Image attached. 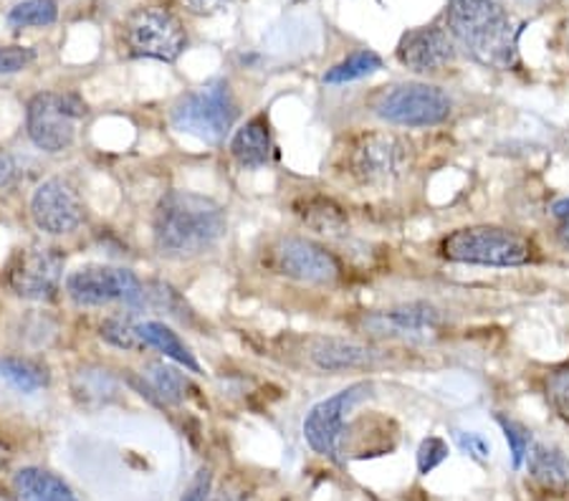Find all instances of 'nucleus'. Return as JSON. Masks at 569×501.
<instances>
[{"mask_svg": "<svg viewBox=\"0 0 569 501\" xmlns=\"http://www.w3.org/2000/svg\"><path fill=\"white\" fill-rule=\"evenodd\" d=\"M226 211L216 200L190 190H170L154 208L152 236L162 257L192 259L213 249L226 236Z\"/></svg>", "mask_w": 569, "mask_h": 501, "instance_id": "obj_1", "label": "nucleus"}, {"mask_svg": "<svg viewBox=\"0 0 569 501\" xmlns=\"http://www.w3.org/2000/svg\"><path fill=\"white\" fill-rule=\"evenodd\" d=\"M448 31L489 69H511L519 59V23L499 0H448Z\"/></svg>", "mask_w": 569, "mask_h": 501, "instance_id": "obj_2", "label": "nucleus"}, {"mask_svg": "<svg viewBox=\"0 0 569 501\" xmlns=\"http://www.w3.org/2000/svg\"><path fill=\"white\" fill-rule=\"evenodd\" d=\"M238 120V102L231 84L223 79L208 81L182 94L170 112V122L178 132L198 137L206 144H220Z\"/></svg>", "mask_w": 569, "mask_h": 501, "instance_id": "obj_3", "label": "nucleus"}, {"mask_svg": "<svg viewBox=\"0 0 569 501\" xmlns=\"http://www.w3.org/2000/svg\"><path fill=\"white\" fill-rule=\"evenodd\" d=\"M440 253L448 261L473 267H525L531 261V243L517 231L499 226H466L446 236Z\"/></svg>", "mask_w": 569, "mask_h": 501, "instance_id": "obj_4", "label": "nucleus"}, {"mask_svg": "<svg viewBox=\"0 0 569 501\" xmlns=\"http://www.w3.org/2000/svg\"><path fill=\"white\" fill-rule=\"evenodd\" d=\"M122 39L132 57L164 63L178 61L188 49V33L180 18L164 8H137L124 18Z\"/></svg>", "mask_w": 569, "mask_h": 501, "instance_id": "obj_5", "label": "nucleus"}, {"mask_svg": "<svg viewBox=\"0 0 569 501\" xmlns=\"http://www.w3.org/2000/svg\"><path fill=\"white\" fill-rule=\"evenodd\" d=\"M87 114V104L77 94L41 91L26 109V130L31 142L43 152H63L77 137V120Z\"/></svg>", "mask_w": 569, "mask_h": 501, "instance_id": "obj_6", "label": "nucleus"}, {"mask_svg": "<svg viewBox=\"0 0 569 501\" xmlns=\"http://www.w3.org/2000/svg\"><path fill=\"white\" fill-rule=\"evenodd\" d=\"M451 97L430 84H395L375 99L372 112L395 127H436L451 114Z\"/></svg>", "mask_w": 569, "mask_h": 501, "instance_id": "obj_7", "label": "nucleus"}, {"mask_svg": "<svg viewBox=\"0 0 569 501\" xmlns=\"http://www.w3.org/2000/svg\"><path fill=\"white\" fill-rule=\"evenodd\" d=\"M410 168V144L395 132H367L352 144L350 172L370 188H388Z\"/></svg>", "mask_w": 569, "mask_h": 501, "instance_id": "obj_8", "label": "nucleus"}, {"mask_svg": "<svg viewBox=\"0 0 569 501\" xmlns=\"http://www.w3.org/2000/svg\"><path fill=\"white\" fill-rule=\"evenodd\" d=\"M67 294L79 307L127 304L140 307L144 302V287L130 269L102 267L91 263L71 271L67 277Z\"/></svg>", "mask_w": 569, "mask_h": 501, "instance_id": "obj_9", "label": "nucleus"}, {"mask_svg": "<svg viewBox=\"0 0 569 501\" xmlns=\"http://www.w3.org/2000/svg\"><path fill=\"white\" fill-rule=\"evenodd\" d=\"M370 393L372 382H355V385L339 390L332 398L321 400L311 408L305 418V439L311 449L319 455L339 461L347 433V415Z\"/></svg>", "mask_w": 569, "mask_h": 501, "instance_id": "obj_10", "label": "nucleus"}, {"mask_svg": "<svg viewBox=\"0 0 569 501\" xmlns=\"http://www.w3.org/2000/svg\"><path fill=\"white\" fill-rule=\"evenodd\" d=\"M63 277V257L49 246L18 249L6 269V284L16 297L49 302L57 297Z\"/></svg>", "mask_w": 569, "mask_h": 501, "instance_id": "obj_11", "label": "nucleus"}, {"mask_svg": "<svg viewBox=\"0 0 569 501\" xmlns=\"http://www.w3.org/2000/svg\"><path fill=\"white\" fill-rule=\"evenodd\" d=\"M31 216L39 231L49 236L73 233L84 223V203L67 180L51 178L36 188L31 198Z\"/></svg>", "mask_w": 569, "mask_h": 501, "instance_id": "obj_12", "label": "nucleus"}, {"mask_svg": "<svg viewBox=\"0 0 569 501\" xmlns=\"http://www.w3.org/2000/svg\"><path fill=\"white\" fill-rule=\"evenodd\" d=\"M365 330L378 334V337H390V340H408V342H430L436 340L443 330V317L436 307L412 302L402 307L385 309V312L367 314L362 319Z\"/></svg>", "mask_w": 569, "mask_h": 501, "instance_id": "obj_13", "label": "nucleus"}, {"mask_svg": "<svg viewBox=\"0 0 569 501\" xmlns=\"http://www.w3.org/2000/svg\"><path fill=\"white\" fill-rule=\"evenodd\" d=\"M277 269L301 284H335L339 279V261L332 251L309 239H283L277 246Z\"/></svg>", "mask_w": 569, "mask_h": 501, "instance_id": "obj_14", "label": "nucleus"}, {"mask_svg": "<svg viewBox=\"0 0 569 501\" xmlns=\"http://www.w3.org/2000/svg\"><path fill=\"white\" fill-rule=\"evenodd\" d=\"M398 59L416 74H433L456 59V43L443 29H416L400 39Z\"/></svg>", "mask_w": 569, "mask_h": 501, "instance_id": "obj_15", "label": "nucleus"}, {"mask_svg": "<svg viewBox=\"0 0 569 501\" xmlns=\"http://www.w3.org/2000/svg\"><path fill=\"white\" fill-rule=\"evenodd\" d=\"M233 160L243 170H261L271 160V130L266 114L251 117L241 130H236L231 140Z\"/></svg>", "mask_w": 569, "mask_h": 501, "instance_id": "obj_16", "label": "nucleus"}, {"mask_svg": "<svg viewBox=\"0 0 569 501\" xmlns=\"http://www.w3.org/2000/svg\"><path fill=\"white\" fill-rule=\"evenodd\" d=\"M309 354H311V362H315L319 370H327V372L370 368L375 358H378V354H375L370 348H365V344L337 340V337L317 340Z\"/></svg>", "mask_w": 569, "mask_h": 501, "instance_id": "obj_17", "label": "nucleus"}, {"mask_svg": "<svg viewBox=\"0 0 569 501\" xmlns=\"http://www.w3.org/2000/svg\"><path fill=\"white\" fill-rule=\"evenodd\" d=\"M527 469L531 481L549 494H565L569 489V459L549 445L531 443L527 453Z\"/></svg>", "mask_w": 569, "mask_h": 501, "instance_id": "obj_18", "label": "nucleus"}, {"mask_svg": "<svg viewBox=\"0 0 569 501\" xmlns=\"http://www.w3.org/2000/svg\"><path fill=\"white\" fill-rule=\"evenodd\" d=\"M18 501H79L67 481L43 469H21L13 479Z\"/></svg>", "mask_w": 569, "mask_h": 501, "instance_id": "obj_19", "label": "nucleus"}, {"mask_svg": "<svg viewBox=\"0 0 569 501\" xmlns=\"http://www.w3.org/2000/svg\"><path fill=\"white\" fill-rule=\"evenodd\" d=\"M299 216L305 223L321 236H342L350 228V218H347L345 208L335 203L332 198H307L299 206Z\"/></svg>", "mask_w": 569, "mask_h": 501, "instance_id": "obj_20", "label": "nucleus"}, {"mask_svg": "<svg viewBox=\"0 0 569 501\" xmlns=\"http://www.w3.org/2000/svg\"><path fill=\"white\" fill-rule=\"evenodd\" d=\"M142 334H144V340L150 342V348L160 350L164 358H170L172 362L182 364V368L190 370V372H200V364H198L196 358H192L188 344L182 342L178 332H172L164 322H144Z\"/></svg>", "mask_w": 569, "mask_h": 501, "instance_id": "obj_21", "label": "nucleus"}, {"mask_svg": "<svg viewBox=\"0 0 569 501\" xmlns=\"http://www.w3.org/2000/svg\"><path fill=\"white\" fill-rule=\"evenodd\" d=\"M0 378L21 393H36L49 385V370L29 358H0Z\"/></svg>", "mask_w": 569, "mask_h": 501, "instance_id": "obj_22", "label": "nucleus"}, {"mask_svg": "<svg viewBox=\"0 0 569 501\" xmlns=\"http://www.w3.org/2000/svg\"><path fill=\"white\" fill-rule=\"evenodd\" d=\"M144 378L150 380V388L158 393L160 403H168V405H180L182 400H186V390L190 388L188 378L178 372L176 368H170V364L164 362H150V368H147Z\"/></svg>", "mask_w": 569, "mask_h": 501, "instance_id": "obj_23", "label": "nucleus"}, {"mask_svg": "<svg viewBox=\"0 0 569 501\" xmlns=\"http://www.w3.org/2000/svg\"><path fill=\"white\" fill-rule=\"evenodd\" d=\"M99 334L117 350L144 352L150 348V342L142 334V324H134L130 317H107L102 327H99Z\"/></svg>", "mask_w": 569, "mask_h": 501, "instance_id": "obj_24", "label": "nucleus"}, {"mask_svg": "<svg viewBox=\"0 0 569 501\" xmlns=\"http://www.w3.org/2000/svg\"><path fill=\"white\" fill-rule=\"evenodd\" d=\"M382 69V59L375 51H355L342 63H337L325 74V84H347V81H357L375 74Z\"/></svg>", "mask_w": 569, "mask_h": 501, "instance_id": "obj_25", "label": "nucleus"}, {"mask_svg": "<svg viewBox=\"0 0 569 501\" xmlns=\"http://www.w3.org/2000/svg\"><path fill=\"white\" fill-rule=\"evenodd\" d=\"M59 3L57 0H23L11 8L8 23L13 29H43V26L57 23Z\"/></svg>", "mask_w": 569, "mask_h": 501, "instance_id": "obj_26", "label": "nucleus"}, {"mask_svg": "<svg viewBox=\"0 0 569 501\" xmlns=\"http://www.w3.org/2000/svg\"><path fill=\"white\" fill-rule=\"evenodd\" d=\"M497 421L501 425L503 435H507V441L511 445V461H513V469H521V463L527 461V453L531 449V433L527 431L525 425L511 421V418H503V415H497Z\"/></svg>", "mask_w": 569, "mask_h": 501, "instance_id": "obj_27", "label": "nucleus"}, {"mask_svg": "<svg viewBox=\"0 0 569 501\" xmlns=\"http://www.w3.org/2000/svg\"><path fill=\"white\" fill-rule=\"evenodd\" d=\"M144 294L152 297V304L154 307H162L168 309L172 317H178L180 322H188L190 319V307L186 304V299H182L176 289L170 284H162V281H154L150 287V291H144Z\"/></svg>", "mask_w": 569, "mask_h": 501, "instance_id": "obj_28", "label": "nucleus"}, {"mask_svg": "<svg viewBox=\"0 0 569 501\" xmlns=\"http://www.w3.org/2000/svg\"><path fill=\"white\" fill-rule=\"evenodd\" d=\"M547 398L565 423H569V368L555 370L547 378Z\"/></svg>", "mask_w": 569, "mask_h": 501, "instance_id": "obj_29", "label": "nucleus"}, {"mask_svg": "<svg viewBox=\"0 0 569 501\" xmlns=\"http://www.w3.org/2000/svg\"><path fill=\"white\" fill-rule=\"evenodd\" d=\"M448 459V443L443 439H438V435H430L423 443H420L418 449V471L428 477L430 471H436L440 463Z\"/></svg>", "mask_w": 569, "mask_h": 501, "instance_id": "obj_30", "label": "nucleus"}, {"mask_svg": "<svg viewBox=\"0 0 569 501\" xmlns=\"http://www.w3.org/2000/svg\"><path fill=\"white\" fill-rule=\"evenodd\" d=\"M36 51L29 46H0V74H18L33 63Z\"/></svg>", "mask_w": 569, "mask_h": 501, "instance_id": "obj_31", "label": "nucleus"}, {"mask_svg": "<svg viewBox=\"0 0 569 501\" xmlns=\"http://www.w3.org/2000/svg\"><path fill=\"white\" fill-rule=\"evenodd\" d=\"M456 441H458V445H461V451H466L471 459L481 461V463L491 459V443L486 441L481 433L456 431Z\"/></svg>", "mask_w": 569, "mask_h": 501, "instance_id": "obj_32", "label": "nucleus"}, {"mask_svg": "<svg viewBox=\"0 0 569 501\" xmlns=\"http://www.w3.org/2000/svg\"><path fill=\"white\" fill-rule=\"evenodd\" d=\"M180 3L192 16H216L228 11L236 0H180Z\"/></svg>", "mask_w": 569, "mask_h": 501, "instance_id": "obj_33", "label": "nucleus"}, {"mask_svg": "<svg viewBox=\"0 0 569 501\" xmlns=\"http://www.w3.org/2000/svg\"><path fill=\"white\" fill-rule=\"evenodd\" d=\"M210 471H200L196 481H192L190 489L186 491V497H182V501H208V494H210Z\"/></svg>", "mask_w": 569, "mask_h": 501, "instance_id": "obj_34", "label": "nucleus"}, {"mask_svg": "<svg viewBox=\"0 0 569 501\" xmlns=\"http://www.w3.org/2000/svg\"><path fill=\"white\" fill-rule=\"evenodd\" d=\"M13 180H16V166L11 154L0 152V188H11Z\"/></svg>", "mask_w": 569, "mask_h": 501, "instance_id": "obj_35", "label": "nucleus"}, {"mask_svg": "<svg viewBox=\"0 0 569 501\" xmlns=\"http://www.w3.org/2000/svg\"><path fill=\"white\" fill-rule=\"evenodd\" d=\"M552 213L559 218V221H569V198L557 200L552 206Z\"/></svg>", "mask_w": 569, "mask_h": 501, "instance_id": "obj_36", "label": "nucleus"}, {"mask_svg": "<svg viewBox=\"0 0 569 501\" xmlns=\"http://www.w3.org/2000/svg\"><path fill=\"white\" fill-rule=\"evenodd\" d=\"M559 239H562L569 246V221H565L562 228H559Z\"/></svg>", "mask_w": 569, "mask_h": 501, "instance_id": "obj_37", "label": "nucleus"}, {"mask_svg": "<svg viewBox=\"0 0 569 501\" xmlns=\"http://www.w3.org/2000/svg\"><path fill=\"white\" fill-rule=\"evenodd\" d=\"M213 501H246V499L236 497V494H226V491H223V494H218Z\"/></svg>", "mask_w": 569, "mask_h": 501, "instance_id": "obj_38", "label": "nucleus"}, {"mask_svg": "<svg viewBox=\"0 0 569 501\" xmlns=\"http://www.w3.org/2000/svg\"><path fill=\"white\" fill-rule=\"evenodd\" d=\"M519 3H525V6H539V3H545V0H519Z\"/></svg>", "mask_w": 569, "mask_h": 501, "instance_id": "obj_39", "label": "nucleus"}, {"mask_svg": "<svg viewBox=\"0 0 569 501\" xmlns=\"http://www.w3.org/2000/svg\"><path fill=\"white\" fill-rule=\"evenodd\" d=\"M0 501H16L11 494H6V491L3 489H0Z\"/></svg>", "mask_w": 569, "mask_h": 501, "instance_id": "obj_40", "label": "nucleus"}, {"mask_svg": "<svg viewBox=\"0 0 569 501\" xmlns=\"http://www.w3.org/2000/svg\"><path fill=\"white\" fill-rule=\"evenodd\" d=\"M291 3H305V0H291Z\"/></svg>", "mask_w": 569, "mask_h": 501, "instance_id": "obj_41", "label": "nucleus"}]
</instances>
